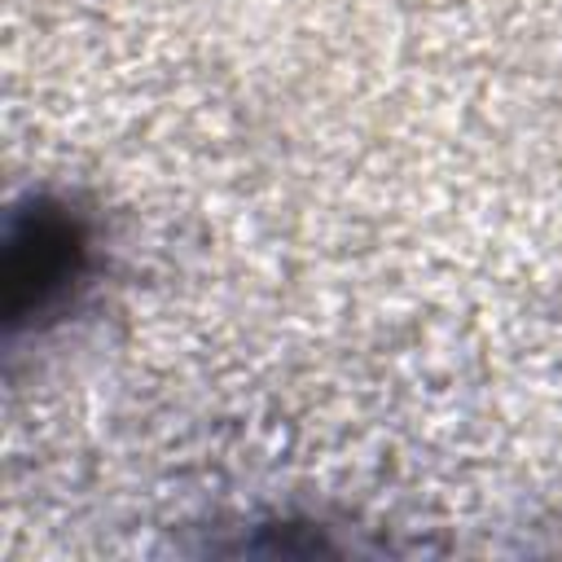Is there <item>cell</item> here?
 Masks as SVG:
<instances>
[{"mask_svg": "<svg viewBox=\"0 0 562 562\" xmlns=\"http://www.w3.org/2000/svg\"><path fill=\"white\" fill-rule=\"evenodd\" d=\"M88 263V228L75 211L40 198L13 215L4 241V316L22 325L53 312Z\"/></svg>", "mask_w": 562, "mask_h": 562, "instance_id": "obj_1", "label": "cell"}]
</instances>
